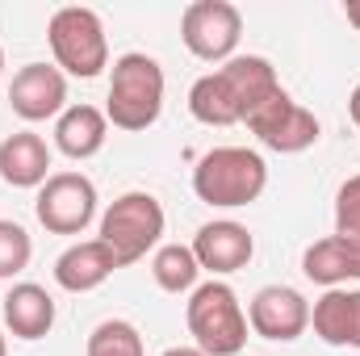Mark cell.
I'll list each match as a JSON object with an SVG mask.
<instances>
[{
    "mask_svg": "<svg viewBox=\"0 0 360 356\" xmlns=\"http://www.w3.org/2000/svg\"><path fill=\"white\" fill-rule=\"evenodd\" d=\"M276 92L281 80L264 55H235L188 89V113L205 126H235L248 122Z\"/></svg>",
    "mask_w": 360,
    "mask_h": 356,
    "instance_id": "obj_1",
    "label": "cell"
},
{
    "mask_svg": "<svg viewBox=\"0 0 360 356\" xmlns=\"http://www.w3.org/2000/svg\"><path fill=\"white\" fill-rule=\"evenodd\" d=\"M264 184H269V164L260 151L248 147H214L193 168V193L218 210L252 205L264 193Z\"/></svg>",
    "mask_w": 360,
    "mask_h": 356,
    "instance_id": "obj_2",
    "label": "cell"
},
{
    "mask_svg": "<svg viewBox=\"0 0 360 356\" xmlns=\"http://www.w3.org/2000/svg\"><path fill=\"white\" fill-rule=\"evenodd\" d=\"M160 109H164V68L143 51L117 55L105 117L117 130H147L160 122Z\"/></svg>",
    "mask_w": 360,
    "mask_h": 356,
    "instance_id": "obj_3",
    "label": "cell"
},
{
    "mask_svg": "<svg viewBox=\"0 0 360 356\" xmlns=\"http://www.w3.org/2000/svg\"><path fill=\"white\" fill-rule=\"evenodd\" d=\"M184 323H188L193 348H201L205 356H239L248 344V314L226 281L197 285L184 306Z\"/></svg>",
    "mask_w": 360,
    "mask_h": 356,
    "instance_id": "obj_4",
    "label": "cell"
},
{
    "mask_svg": "<svg viewBox=\"0 0 360 356\" xmlns=\"http://www.w3.org/2000/svg\"><path fill=\"white\" fill-rule=\"evenodd\" d=\"M46 38H51V51H55V68L68 72V76H80L92 80L109 68V38H105V25L101 17L84 8V4H68L51 17L46 25Z\"/></svg>",
    "mask_w": 360,
    "mask_h": 356,
    "instance_id": "obj_5",
    "label": "cell"
},
{
    "mask_svg": "<svg viewBox=\"0 0 360 356\" xmlns=\"http://www.w3.org/2000/svg\"><path fill=\"white\" fill-rule=\"evenodd\" d=\"M164 235V205L151 193H122L105 214H101V243L117 256V265H139Z\"/></svg>",
    "mask_w": 360,
    "mask_h": 356,
    "instance_id": "obj_6",
    "label": "cell"
},
{
    "mask_svg": "<svg viewBox=\"0 0 360 356\" xmlns=\"http://www.w3.org/2000/svg\"><path fill=\"white\" fill-rule=\"evenodd\" d=\"M239 34H243V13L231 0H193L180 13V42L188 46V55L205 63L235 59Z\"/></svg>",
    "mask_w": 360,
    "mask_h": 356,
    "instance_id": "obj_7",
    "label": "cell"
},
{
    "mask_svg": "<svg viewBox=\"0 0 360 356\" xmlns=\"http://www.w3.org/2000/svg\"><path fill=\"white\" fill-rule=\"evenodd\" d=\"M34 214L51 235H80L96 218V184L84 172H51L38 189Z\"/></svg>",
    "mask_w": 360,
    "mask_h": 356,
    "instance_id": "obj_8",
    "label": "cell"
},
{
    "mask_svg": "<svg viewBox=\"0 0 360 356\" xmlns=\"http://www.w3.org/2000/svg\"><path fill=\"white\" fill-rule=\"evenodd\" d=\"M248 130L269 147V151H281V155H297L306 147L319 143V117L310 109H302L289 92L281 89L272 101H264L252 117H248Z\"/></svg>",
    "mask_w": 360,
    "mask_h": 356,
    "instance_id": "obj_9",
    "label": "cell"
},
{
    "mask_svg": "<svg viewBox=\"0 0 360 356\" xmlns=\"http://www.w3.org/2000/svg\"><path fill=\"white\" fill-rule=\"evenodd\" d=\"M248 327L272 340V344H293L297 336H306L310 327V302L293 289V285H264L252 306H248Z\"/></svg>",
    "mask_w": 360,
    "mask_h": 356,
    "instance_id": "obj_10",
    "label": "cell"
},
{
    "mask_svg": "<svg viewBox=\"0 0 360 356\" xmlns=\"http://www.w3.org/2000/svg\"><path fill=\"white\" fill-rule=\"evenodd\" d=\"M8 105L21 122H46L68 109V80L51 63H25L13 84H8Z\"/></svg>",
    "mask_w": 360,
    "mask_h": 356,
    "instance_id": "obj_11",
    "label": "cell"
},
{
    "mask_svg": "<svg viewBox=\"0 0 360 356\" xmlns=\"http://www.w3.org/2000/svg\"><path fill=\"white\" fill-rule=\"evenodd\" d=\"M188 248H193V256H197L201 272H214V276L239 272V268H248V260L256 256V239H252V231H248L243 222H231V218H222V222H205V227L193 235Z\"/></svg>",
    "mask_w": 360,
    "mask_h": 356,
    "instance_id": "obj_12",
    "label": "cell"
},
{
    "mask_svg": "<svg viewBox=\"0 0 360 356\" xmlns=\"http://www.w3.org/2000/svg\"><path fill=\"white\" fill-rule=\"evenodd\" d=\"M0 180L13 189H42L51 180V147L34 130H17L0 143Z\"/></svg>",
    "mask_w": 360,
    "mask_h": 356,
    "instance_id": "obj_13",
    "label": "cell"
},
{
    "mask_svg": "<svg viewBox=\"0 0 360 356\" xmlns=\"http://www.w3.org/2000/svg\"><path fill=\"white\" fill-rule=\"evenodd\" d=\"M117 256L109 252V243L101 239H80L72 243L59 260H55V281L68 289V293H92L96 285H105L113 272H117Z\"/></svg>",
    "mask_w": 360,
    "mask_h": 356,
    "instance_id": "obj_14",
    "label": "cell"
},
{
    "mask_svg": "<svg viewBox=\"0 0 360 356\" xmlns=\"http://www.w3.org/2000/svg\"><path fill=\"white\" fill-rule=\"evenodd\" d=\"M310 327L331 348H360V289H327L310 310Z\"/></svg>",
    "mask_w": 360,
    "mask_h": 356,
    "instance_id": "obj_15",
    "label": "cell"
},
{
    "mask_svg": "<svg viewBox=\"0 0 360 356\" xmlns=\"http://www.w3.org/2000/svg\"><path fill=\"white\" fill-rule=\"evenodd\" d=\"M4 327L17 336V340H42L51 336L55 327V298L34 285V281H21L4 293Z\"/></svg>",
    "mask_w": 360,
    "mask_h": 356,
    "instance_id": "obj_16",
    "label": "cell"
},
{
    "mask_svg": "<svg viewBox=\"0 0 360 356\" xmlns=\"http://www.w3.org/2000/svg\"><path fill=\"white\" fill-rule=\"evenodd\" d=\"M109 139V117L92 105H68L55 117V147L68 160H92Z\"/></svg>",
    "mask_w": 360,
    "mask_h": 356,
    "instance_id": "obj_17",
    "label": "cell"
},
{
    "mask_svg": "<svg viewBox=\"0 0 360 356\" xmlns=\"http://www.w3.org/2000/svg\"><path fill=\"white\" fill-rule=\"evenodd\" d=\"M302 272H306L314 285L340 289L344 281H360V260L340 243V239H335V235H327V239H319V243L306 248V256H302Z\"/></svg>",
    "mask_w": 360,
    "mask_h": 356,
    "instance_id": "obj_18",
    "label": "cell"
},
{
    "mask_svg": "<svg viewBox=\"0 0 360 356\" xmlns=\"http://www.w3.org/2000/svg\"><path fill=\"white\" fill-rule=\"evenodd\" d=\"M151 276H155V285L164 293H184V289L197 285L201 265H197V256H193L188 243H164L155 252V260H151Z\"/></svg>",
    "mask_w": 360,
    "mask_h": 356,
    "instance_id": "obj_19",
    "label": "cell"
},
{
    "mask_svg": "<svg viewBox=\"0 0 360 356\" xmlns=\"http://www.w3.org/2000/svg\"><path fill=\"white\" fill-rule=\"evenodd\" d=\"M89 356H147V352H143V336H139L134 323H126V319H105V323L92 327Z\"/></svg>",
    "mask_w": 360,
    "mask_h": 356,
    "instance_id": "obj_20",
    "label": "cell"
},
{
    "mask_svg": "<svg viewBox=\"0 0 360 356\" xmlns=\"http://www.w3.org/2000/svg\"><path fill=\"white\" fill-rule=\"evenodd\" d=\"M335 239L360 260V177H348L335 193Z\"/></svg>",
    "mask_w": 360,
    "mask_h": 356,
    "instance_id": "obj_21",
    "label": "cell"
},
{
    "mask_svg": "<svg viewBox=\"0 0 360 356\" xmlns=\"http://www.w3.org/2000/svg\"><path fill=\"white\" fill-rule=\"evenodd\" d=\"M30 256H34V243H30L25 227L0 218V281H13L17 272H25Z\"/></svg>",
    "mask_w": 360,
    "mask_h": 356,
    "instance_id": "obj_22",
    "label": "cell"
},
{
    "mask_svg": "<svg viewBox=\"0 0 360 356\" xmlns=\"http://www.w3.org/2000/svg\"><path fill=\"white\" fill-rule=\"evenodd\" d=\"M348 117H352V122L360 126V84L352 89V96H348Z\"/></svg>",
    "mask_w": 360,
    "mask_h": 356,
    "instance_id": "obj_23",
    "label": "cell"
},
{
    "mask_svg": "<svg viewBox=\"0 0 360 356\" xmlns=\"http://www.w3.org/2000/svg\"><path fill=\"white\" fill-rule=\"evenodd\" d=\"M344 17H348V21L360 30V0H348V4H344Z\"/></svg>",
    "mask_w": 360,
    "mask_h": 356,
    "instance_id": "obj_24",
    "label": "cell"
},
{
    "mask_svg": "<svg viewBox=\"0 0 360 356\" xmlns=\"http://www.w3.org/2000/svg\"><path fill=\"white\" fill-rule=\"evenodd\" d=\"M164 356H205V352H201V348H184V344H180V348H168Z\"/></svg>",
    "mask_w": 360,
    "mask_h": 356,
    "instance_id": "obj_25",
    "label": "cell"
},
{
    "mask_svg": "<svg viewBox=\"0 0 360 356\" xmlns=\"http://www.w3.org/2000/svg\"><path fill=\"white\" fill-rule=\"evenodd\" d=\"M0 356H8V344H4V336H0Z\"/></svg>",
    "mask_w": 360,
    "mask_h": 356,
    "instance_id": "obj_26",
    "label": "cell"
},
{
    "mask_svg": "<svg viewBox=\"0 0 360 356\" xmlns=\"http://www.w3.org/2000/svg\"><path fill=\"white\" fill-rule=\"evenodd\" d=\"M0 76H4V51H0Z\"/></svg>",
    "mask_w": 360,
    "mask_h": 356,
    "instance_id": "obj_27",
    "label": "cell"
}]
</instances>
